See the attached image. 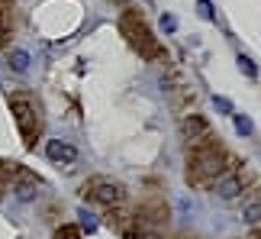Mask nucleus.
Wrapping results in <instances>:
<instances>
[{"instance_id": "obj_5", "label": "nucleus", "mask_w": 261, "mask_h": 239, "mask_svg": "<svg viewBox=\"0 0 261 239\" xmlns=\"http://www.w3.org/2000/svg\"><path fill=\"white\" fill-rule=\"evenodd\" d=\"M180 136L187 139V149H200V146H206V142H216L213 129H210V123L200 113L184 116V123H180Z\"/></svg>"}, {"instance_id": "obj_13", "label": "nucleus", "mask_w": 261, "mask_h": 239, "mask_svg": "<svg viewBox=\"0 0 261 239\" xmlns=\"http://www.w3.org/2000/svg\"><path fill=\"white\" fill-rule=\"evenodd\" d=\"M7 42H10V26H7V19L0 16V49H4Z\"/></svg>"}, {"instance_id": "obj_6", "label": "nucleus", "mask_w": 261, "mask_h": 239, "mask_svg": "<svg viewBox=\"0 0 261 239\" xmlns=\"http://www.w3.org/2000/svg\"><path fill=\"white\" fill-rule=\"evenodd\" d=\"M216 187V197H223V201H236V197H242L245 194V178L236 172V168H229V172H223L213 181Z\"/></svg>"}, {"instance_id": "obj_17", "label": "nucleus", "mask_w": 261, "mask_h": 239, "mask_svg": "<svg viewBox=\"0 0 261 239\" xmlns=\"http://www.w3.org/2000/svg\"><path fill=\"white\" fill-rule=\"evenodd\" d=\"M113 4H126V0H113Z\"/></svg>"}, {"instance_id": "obj_8", "label": "nucleus", "mask_w": 261, "mask_h": 239, "mask_svg": "<svg viewBox=\"0 0 261 239\" xmlns=\"http://www.w3.org/2000/svg\"><path fill=\"white\" fill-rule=\"evenodd\" d=\"M10 68H13L16 75H26V71H29V52H23V49H13V52H10Z\"/></svg>"}, {"instance_id": "obj_15", "label": "nucleus", "mask_w": 261, "mask_h": 239, "mask_svg": "<svg viewBox=\"0 0 261 239\" xmlns=\"http://www.w3.org/2000/svg\"><path fill=\"white\" fill-rule=\"evenodd\" d=\"M216 107H219V110H223V113H232V104H229L226 97H216Z\"/></svg>"}, {"instance_id": "obj_3", "label": "nucleus", "mask_w": 261, "mask_h": 239, "mask_svg": "<svg viewBox=\"0 0 261 239\" xmlns=\"http://www.w3.org/2000/svg\"><path fill=\"white\" fill-rule=\"evenodd\" d=\"M10 110H13L16 119V129L23 136V146L33 149L36 146V136L42 133V116H39V101L29 91H16L10 94Z\"/></svg>"}, {"instance_id": "obj_9", "label": "nucleus", "mask_w": 261, "mask_h": 239, "mask_svg": "<svg viewBox=\"0 0 261 239\" xmlns=\"http://www.w3.org/2000/svg\"><path fill=\"white\" fill-rule=\"evenodd\" d=\"M52 239H81V230H77V226H71V223H65V226H58V230H55Z\"/></svg>"}, {"instance_id": "obj_14", "label": "nucleus", "mask_w": 261, "mask_h": 239, "mask_svg": "<svg viewBox=\"0 0 261 239\" xmlns=\"http://www.w3.org/2000/svg\"><path fill=\"white\" fill-rule=\"evenodd\" d=\"M200 16H203V19H210V16H213V7H210L206 0H200Z\"/></svg>"}, {"instance_id": "obj_12", "label": "nucleus", "mask_w": 261, "mask_h": 239, "mask_svg": "<svg viewBox=\"0 0 261 239\" xmlns=\"http://www.w3.org/2000/svg\"><path fill=\"white\" fill-rule=\"evenodd\" d=\"M236 129H239V133H252V119H248V116H236Z\"/></svg>"}, {"instance_id": "obj_4", "label": "nucleus", "mask_w": 261, "mask_h": 239, "mask_svg": "<svg viewBox=\"0 0 261 239\" xmlns=\"http://www.w3.org/2000/svg\"><path fill=\"white\" fill-rule=\"evenodd\" d=\"M81 194L87 197L90 204L97 207H107V210H116V207H123L129 201V191L119 181H113V178H90V181H84Z\"/></svg>"}, {"instance_id": "obj_16", "label": "nucleus", "mask_w": 261, "mask_h": 239, "mask_svg": "<svg viewBox=\"0 0 261 239\" xmlns=\"http://www.w3.org/2000/svg\"><path fill=\"white\" fill-rule=\"evenodd\" d=\"M174 239H190V236H174Z\"/></svg>"}, {"instance_id": "obj_11", "label": "nucleus", "mask_w": 261, "mask_h": 239, "mask_svg": "<svg viewBox=\"0 0 261 239\" xmlns=\"http://www.w3.org/2000/svg\"><path fill=\"white\" fill-rule=\"evenodd\" d=\"M239 68H242L248 78H255V75H258V71H255V65H252V58H245V55H239Z\"/></svg>"}, {"instance_id": "obj_7", "label": "nucleus", "mask_w": 261, "mask_h": 239, "mask_svg": "<svg viewBox=\"0 0 261 239\" xmlns=\"http://www.w3.org/2000/svg\"><path fill=\"white\" fill-rule=\"evenodd\" d=\"M45 155L58 165H74L77 162V149L68 146V142H58V139H52V142L45 146Z\"/></svg>"}, {"instance_id": "obj_10", "label": "nucleus", "mask_w": 261, "mask_h": 239, "mask_svg": "<svg viewBox=\"0 0 261 239\" xmlns=\"http://www.w3.org/2000/svg\"><path fill=\"white\" fill-rule=\"evenodd\" d=\"M245 223H261V201L245 207Z\"/></svg>"}, {"instance_id": "obj_1", "label": "nucleus", "mask_w": 261, "mask_h": 239, "mask_svg": "<svg viewBox=\"0 0 261 239\" xmlns=\"http://www.w3.org/2000/svg\"><path fill=\"white\" fill-rule=\"evenodd\" d=\"M236 168V158L226 155L216 142H206L200 149H190V162H187V181L194 187H213V181L223 172Z\"/></svg>"}, {"instance_id": "obj_2", "label": "nucleus", "mask_w": 261, "mask_h": 239, "mask_svg": "<svg viewBox=\"0 0 261 239\" xmlns=\"http://www.w3.org/2000/svg\"><path fill=\"white\" fill-rule=\"evenodd\" d=\"M119 33L126 36V42L133 45L136 52L145 58V62H158V58H168L165 45L155 39V33L148 29L145 16L139 13V10H123V16H119Z\"/></svg>"}]
</instances>
